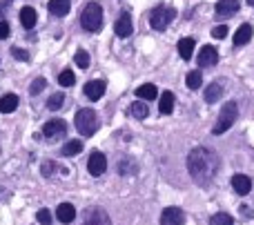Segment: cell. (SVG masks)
<instances>
[{"label":"cell","mask_w":254,"mask_h":225,"mask_svg":"<svg viewBox=\"0 0 254 225\" xmlns=\"http://www.w3.org/2000/svg\"><path fill=\"white\" fill-rule=\"evenodd\" d=\"M225 36H228V27L225 25H219L212 29V38H225Z\"/></svg>","instance_id":"34"},{"label":"cell","mask_w":254,"mask_h":225,"mask_svg":"<svg viewBox=\"0 0 254 225\" xmlns=\"http://www.w3.org/2000/svg\"><path fill=\"white\" fill-rule=\"evenodd\" d=\"M158 110H161L163 116L172 114V110H174V94H172V92H163L161 94V101H158Z\"/></svg>","instance_id":"20"},{"label":"cell","mask_w":254,"mask_h":225,"mask_svg":"<svg viewBox=\"0 0 254 225\" xmlns=\"http://www.w3.org/2000/svg\"><path fill=\"white\" fill-rule=\"evenodd\" d=\"M174 18H176L174 7H154L152 13H149V25L156 31H163V29H167V25H170Z\"/></svg>","instance_id":"5"},{"label":"cell","mask_w":254,"mask_h":225,"mask_svg":"<svg viewBox=\"0 0 254 225\" xmlns=\"http://www.w3.org/2000/svg\"><path fill=\"white\" fill-rule=\"evenodd\" d=\"M74 60H76V65H78L80 69H87V67H89V54L85 52V49H78V52H76V56H74Z\"/></svg>","instance_id":"29"},{"label":"cell","mask_w":254,"mask_h":225,"mask_svg":"<svg viewBox=\"0 0 254 225\" xmlns=\"http://www.w3.org/2000/svg\"><path fill=\"white\" fill-rule=\"evenodd\" d=\"M4 2H11V0H4Z\"/></svg>","instance_id":"39"},{"label":"cell","mask_w":254,"mask_h":225,"mask_svg":"<svg viewBox=\"0 0 254 225\" xmlns=\"http://www.w3.org/2000/svg\"><path fill=\"white\" fill-rule=\"evenodd\" d=\"M230 183H232L234 192H237V194H241V196L250 194V190H252V181L246 176V174H234Z\"/></svg>","instance_id":"14"},{"label":"cell","mask_w":254,"mask_h":225,"mask_svg":"<svg viewBox=\"0 0 254 225\" xmlns=\"http://www.w3.org/2000/svg\"><path fill=\"white\" fill-rule=\"evenodd\" d=\"M248 4H252V7H254V0H248Z\"/></svg>","instance_id":"38"},{"label":"cell","mask_w":254,"mask_h":225,"mask_svg":"<svg viewBox=\"0 0 254 225\" xmlns=\"http://www.w3.org/2000/svg\"><path fill=\"white\" fill-rule=\"evenodd\" d=\"M58 83H61L63 87H71V85L76 83L74 71H71V69H63V71H61V76H58Z\"/></svg>","instance_id":"27"},{"label":"cell","mask_w":254,"mask_h":225,"mask_svg":"<svg viewBox=\"0 0 254 225\" xmlns=\"http://www.w3.org/2000/svg\"><path fill=\"white\" fill-rule=\"evenodd\" d=\"M45 85H47V80L43 78V76H38V78L34 80V83H31V87H29V94L31 96H36V94H40L45 89Z\"/></svg>","instance_id":"31"},{"label":"cell","mask_w":254,"mask_h":225,"mask_svg":"<svg viewBox=\"0 0 254 225\" xmlns=\"http://www.w3.org/2000/svg\"><path fill=\"white\" fill-rule=\"evenodd\" d=\"M16 107H18L16 94H4V96L0 98V114H11V112H16Z\"/></svg>","instance_id":"17"},{"label":"cell","mask_w":254,"mask_h":225,"mask_svg":"<svg viewBox=\"0 0 254 225\" xmlns=\"http://www.w3.org/2000/svg\"><path fill=\"white\" fill-rule=\"evenodd\" d=\"M7 36H9V25H7V20H0V40L7 38Z\"/></svg>","instance_id":"36"},{"label":"cell","mask_w":254,"mask_h":225,"mask_svg":"<svg viewBox=\"0 0 254 225\" xmlns=\"http://www.w3.org/2000/svg\"><path fill=\"white\" fill-rule=\"evenodd\" d=\"M210 223L212 225H234V219L230 217V214H225V212H219V214H214V217L210 219Z\"/></svg>","instance_id":"28"},{"label":"cell","mask_w":254,"mask_h":225,"mask_svg":"<svg viewBox=\"0 0 254 225\" xmlns=\"http://www.w3.org/2000/svg\"><path fill=\"white\" fill-rule=\"evenodd\" d=\"M129 114L134 116V118H147L149 116V107L145 105V101H136V103H131L129 105Z\"/></svg>","instance_id":"22"},{"label":"cell","mask_w":254,"mask_h":225,"mask_svg":"<svg viewBox=\"0 0 254 225\" xmlns=\"http://www.w3.org/2000/svg\"><path fill=\"white\" fill-rule=\"evenodd\" d=\"M105 87H107L105 80H89L83 92L89 101H98V98H103V94H105Z\"/></svg>","instance_id":"13"},{"label":"cell","mask_w":254,"mask_h":225,"mask_svg":"<svg viewBox=\"0 0 254 225\" xmlns=\"http://www.w3.org/2000/svg\"><path fill=\"white\" fill-rule=\"evenodd\" d=\"M4 11H7V7H2V4H0V16H4Z\"/></svg>","instance_id":"37"},{"label":"cell","mask_w":254,"mask_h":225,"mask_svg":"<svg viewBox=\"0 0 254 225\" xmlns=\"http://www.w3.org/2000/svg\"><path fill=\"white\" fill-rule=\"evenodd\" d=\"M63 103H65V94H54V96H49L47 107H49L52 112H54V110H61Z\"/></svg>","instance_id":"30"},{"label":"cell","mask_w":254,"mask_h":225,"mask_svg":"<svg viewBox=\"0 0 254 225\" xmlns=\"http://www.w3.org/2000/svg\"><path fill=\"white\" fill-rule=\"evenodd\" d=\"M179 54L183 60H190L194 54V38H183L179 40Z\"/></svg>","instance_id":"23"},{"label":"cell","mask_w":254,"mask_h":225,"mask_svg":"<svg viewBox=\"0 0 254 225\" xmlns=\"http://www.w3.org/2000/svg\"><path fill=\"white\" fill-rule=\"evenodd\" d=\"M11 56L18 58V60H22V62L29 60V54H27L25 49H20V47H11Z\"/></svg>","instance_id":"33"},{"label":"cell","mask_w":254,"mask_h":225,"mask_svg":"<svg viewBox=\"0 0 254 225\" xmlns=\"http://www.w3.org/2000/svg\"><path fill=\"white\" fill-rule=\"evenodd\" d=\"M83 152V143L80 141H67L63 147V156H76Z\"/></svg>","instance_id":"25"},{"label":"cell","mask_w":254,"mask_h":225,"mask_svg":"<svg viewBox=\"0 0 254 225\" xmlns=\"http://www.w3.org/2000/svg\"><path fill=\"white\" fill-rule=\"evenodd\" d=\"M216 60H219V52L212 45L201 47V52H198V67H212L216 65Z\"/></svg>","instance_id":"11"},{"label":"cell","mask_w":254,"mask_h":225,"mask_svg":"<svg viewBox=\"0 0 254 225\" xmlns=\"http://www.w3.org/2000/svg\"><path fill=\"white\" fill-rule=\"evenodd\" d=\"M114 31H116V36H119V38H127V36H131L134 25H131V16L127 11L119 16V20H116V25H114Z\"/></svg>","instance_id":"10"},{"label":"cell","mask_w":254,"mask_h":225,"mask_svg":"<svg viewBox=\"0 0 254 225\" xmlns=\"http://www.w3.org/2000/svg\"><path fill=\"white\" fill-rule=\"evenodd\" d=\"M250 38H252V25L243 22V25L234 31V45H237V47H241V45L250 43Z\"/></svg>","instance_id":"16"},{"label":"cell","mask_w":254,"mask_h":225,"mask_svg":"<svg viewBox=\"0 0 254 225\" xmlns=\"http://www.w3.org/2000/svg\"><path fill=\"white\" fill-rule=\"evenodd\" d=\"M185 83H188V87H190V89H198V87L203 85V76H201V71H198V69L190 71L188 78H185Z\"/></svg>","instance_id":"26"},{"label":"cell","mask_w":254,"mask_h":225,"mask_svg":"<svg viewBox=\"0 0 254 225\" xmlns=\"http://www.w3.org/2000/svg\"><path fill=\"white\" fill-rule=\"evenodd\" d=\"M185 214L181 208H165L161 212V225H183Z\"/></svg>","instance_id":"9"},{"label":"cell","mask_w":254,"mask_h":225,"mask_svg":"<svg viewBox=\"0 0 254 225\" xmlns=\"http://www.w3.org/2000/svg\"><path fill=\"white\" fill-rule=\"evenodd\" d=\"M56 217H58V221L65 223V225L74 223V219H76V210H74V205H71V203H61V205L56 208Z\"/></svg>","instance_id":"15"},{"label":"cell","mask_w":254,"mask_h":225,"mask_svg":"<svg viewBox=\"0 0 254 225\" xmlns=\"http://www.w3.org/2000/svg\"><path fill=\"white\" fill-rule=\"evenodd\" d=\"M188 169L198 185H210L219 172V156L207 147H194L188 156Z\"/></svg>","instance_id":"1"},{"label":"cell","mask_w":254,"mask_h":225,"mask_svg":"<svg viewBox=\"0 0 254 225\" xmlns=\"http://www.w3.org/2000/svg\"><path fill=\"white\" fill-rule=\"evenodd\" d=\"M58 165H54L52 161H47V163H43V176H54V172H56Z\"/></svg>","instance_id":"35"},{"label":"cell","mask_w":254,"mask_h":225,"mask_svg":"<svg viewBox=\"0 0 254 225\" xmlns=\"http://www.w3.org/2000/svg\"><path fill=\"white\" fill-rule=\"evenodd\" d=\"M20 25L25 29H31L36 25V9L34 7H22L20 9Z\"/></svg>","instance_id":"21"},{"label":"cell","mask_w":254,"mask_h":225,"mask_svg":"<svg viewBox=\"0 0 254 225\" xmlns=\"http://www.w3.org/2000/svg\"><path fill=\"white\" fill-rule=\"evenodd\" d=\"M221 96H223V85L212 83L210 87L205 89V101H207V103H216Z\"/></svg>","instance_id":"24"},{"label":"cell","mask_w":254,"mask_h":225,"mask_svg":"<svg viewBox=\"0 0 254 225\" xmlns=\"http://www.w3.org/2000/svg\"><path fill=\"white\" fill-rule=\"evenodd\" d=\"M80 25H83L85 31H101L103 27V9L101 4L89 2L87 7L80 13Z\"/></svg>","instance_id":"3"},{"label":"cell","mask_w":254,"mask_h":225,"mask_svg":"<svg viewBox=\"0 0 254 225\" xmlns=\"http://www.w3.org/2000/svg\"><path fill=\"white\" fill-rule=\"evenodd\" d=\"M36 219H38L40 225H52V212H49V210H40Z\"/></svg>","instance_id":"32"},{"label":"cell","mask_w":254,"mask_h":225,"mask_svg":"<svg viewBox=\"0 0 254 225\" xmlns=\"http://www.w3.org/2000/svg\"><path fill=\"white\" fill-rule=\"evenodd\" d=\"M76 129H78L83 136H92V134H96V129H98V116H96V112L94 110H80L78 114H76Z\"/></svg>","instance_id":"4"},{"label":"cell","mask_w":254,"mask_h":225,"mask_svg":"<svg viewBox=\"0 0 254 225\" xmlns=\"http://www.w3.org/2000/svg\"><path fill=\"white\" fill-rule=\"evenodd\" d=\"M65 132H67V123L63 118L49 120V123H45V127H43L45 138H63L65 136Z\"/></svg>","instance_id":"8"},{"label":"cell","mask_w":254,"mask_h":225,"mask_svg":"<svg viewBox=\"0 0 254 225\" xmlns=\"http://www.w3.org/2000/svg\"><path fill=\"white\" fill-rule=\"evenodd\" d=\"M71 7V0H49V11L54 16H67Z\"/></svg>","instance_id":"18"},{"label":"cell","mask_w":254,"mask_h":225,"mask_svg":"<svg viewBox=\"0 0 254 225\" xmlns=\"http://www.w3.org/2000/svg\"><path fill=\"white\" fill-rule=\"evenodd\" d=\"M136 96H138L140 101H154V98L158 96V89H156V85L145 83V85H140V87L136 89Z\"/></svg>","instance_id":"19"},{"label":"cell","mask_w":254,"mask_h":225,"mask_svg":"<svg viewBox=\"0 0 254 225\" xmlns=\"http://www.w3.org/2000/svg\"><path fill=\"white\" fill-rule=\"evenodd\" d=\"M87 169L92 176H101V174H105L107 169V159L103 152H92V156H89L87 161Z\"/></svg>","instance_id":"7"},{"label":"cell","mask_w":254,"mask_h":225,"mask_svg":"<svg viewBox=\"0 0 254 225\" xmlns=\"http://www.w3.org/2000/svg\"><path fill=\"white\" fill-rule=\"evenodd\" d=\"M214 11H216V16H219V18L234 16V13L239 11V0H219V2H216V7H214Z\"/></svg>","instance_id":"12"},{"label":"cell","mask_w":254,"mask_h":225,"mask_svg":"<svg viewBox=\"0 0 254 225\" xmlns=\"http://www.w3.org/2000/svg\"><path fill=\"white\" fill-rule=\"evenodd\" d=\"M78 225H112L110 217H107L105 210L101 208H87L83 212V219H80Z\"/></svg>","instance_id":"6"},{"label":"cell","mask_w":254,"mask_h":225,"mask_svg":"<svg viewBox=\"0 0 254 225\" xmlns=\"http://www.w3.org/2000/svg\"><path fill=\"white\" fill-rule=\"evenodd\" d=\"M237 114H239L237 103H234V101L225 103V105L221 107V114H219V118H216V125H214V129H212V134H214V136H221V134H225L234 125V120H237Z\"/></svg>","instance_id":"2"}]
</instances>
